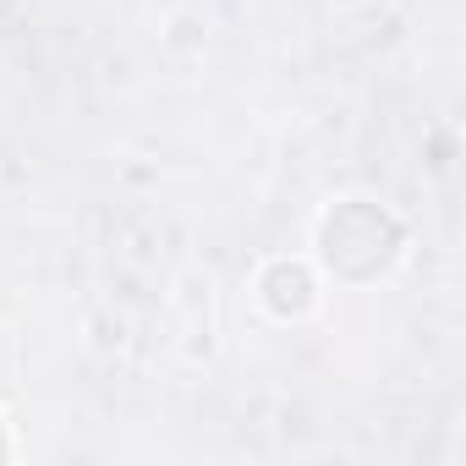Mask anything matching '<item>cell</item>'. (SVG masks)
<instances>
[{"label": "cell", "instance_id": "1", "mask_svg": "<svg viewBox=\"0 0 466 466\" xmlns=\"http://www.w3.org/2000/svg\"><path fill=\"white\" fill-rule=\"evenodd\" d=\"M395 248H400V225H395L384 208H373V203H340V208H329L324 225H319V253H324V264H329L335 275H346V280L379 275V269L395 258Z\"/></svg>", "mask_w": 466, "mask_h": 466}, {"label": "cell", "instance_id": "2", "mask_svg": "<svg viewBox=\"0 0 466 466\" xmlns=\"http://www.w3.org/2000/svg\"><path fill=\"white\" fill-rule=\"evenodd\" d=\"M12 455V439H6V422H0V461H6Z\"/></svg>", "mask_w": 466, "mask_h": 466}]
</instances>
